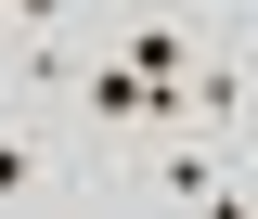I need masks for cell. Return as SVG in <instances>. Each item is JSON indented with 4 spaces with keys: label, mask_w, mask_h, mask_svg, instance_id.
Instances as JSON below:
<instances>
[{
    "label": "cell",
    "mask_w": 258,
    "mask_h": 219,
    "mask_svg": "<svg viewBox=\"0 0 258 219\" xmlns=\"http://www.w3.org/2000/svg\"><path fill=\"white\" fill-rule=\"evenodd\" d=\"M129 193H142V206H207V219H245V206H258L220 129H142V155H129Z\"/></svg>",
    "instance_id": "1"
},
{
    "label": "cell",
    "mask_w": 258,
    "mask_h": 219,
    "mask_svg": "<svg viewBox=\"0 0 258 219\" xmlns=\"http://www.w3.org/2000/svg\"><path fill=\"white\" fill-rule=\"evenodd\" d=\"M39 193H64V168H52V142H39L26 91L0 78V206H39Z\"/></svg>",
    "instance_id": "2"
},
{
    "label": "cell",
    "mask_w": 258,
    "mask_h": 219,
    "mask_svg": "<svg viewBox=\"0 0 258 219\" xmlns=\"http://www.w3.org/2000/svg\"><path fill=\"white\" fill-rule=\"evenodd\" d=\"M181 129H245V52H232V39H207V52H194V78H181Z\"/></svg>",
    "instance_id": "3"
},
{
    "label": "cell",
    "mask_w": 258,
    "mask_h": 219,
    "mask_svg": "<svg viewBox=\"0 0 258 219\" xmlns=\"http://www.w3.org/2000/svg\"><path fill=\"white\" fill-rule=\"evenodd\" d=\"M103 0H0V64H26V52H64V39H91Z\"/></svg>",
    "instance_id": "4"
},
{
    "label": "cell",
    "mask_w": 258,
    "mask_h": 219,
    "mask_svg": "<svg viewBox=\"0 0 258 219\" xmlns=\"http://www.w3.org/2000/svg\"><path fill=\"white\" fill-rule=\"evenodd\" d=\"M103 13H116V0H103ZM168 13H194V26H207V0H168Z\"/></svg>",
    "instance_id": "5"
},
{
    "label": "cell",
    "mask_w": 258,
    "mask_h": 219,
    "mask_svg": "<svg viewBox=\"0 0 258 219\" xmlns=\"http://www.w3.org/2000/svg\"><path fill=\"white\" fill-rule=\"evenodd\" d=\"M232 13H258V0H232Z\"/></svg>",
    "instance_id": "6"
}]
</instances>
